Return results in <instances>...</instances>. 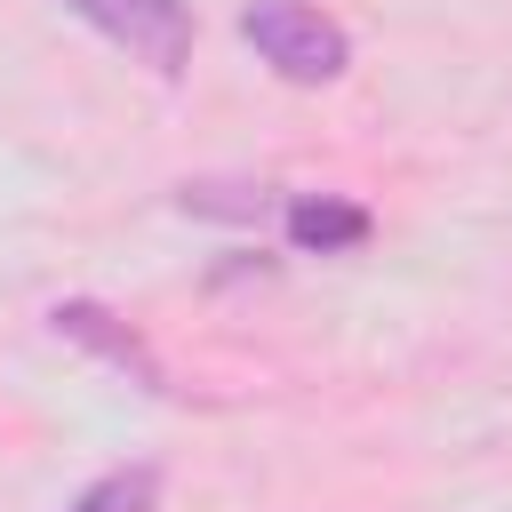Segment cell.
Segmentation results:
<instances>
[{"label":"cell","mask_w":512,"mask_h":512,"mask_svg":"<svg viewBox=\"0 0 512 512\" xmlns=\"http://www.w3.org/2000/svg\"><path fill=\"white\" fill-rule=\"evenodd\" d=\"M240 40H248L280 80H296V88H320V80H336V72L352 64L344 24L320 16L312 0H248V8H240Z\"/></svg>","instance_id":"6da1fadb"},{"label":"cell","mask_w":512,"mask_h":512,"mask_svg":"<svg viewBox=\"0 0 512 512\" xmlns=\"http://www.w3.org/2000/svg\"><path fill=\"white\" fill-rule=\"evenodd\" d=\"M80 24H96L104 40H120L136 64H152L160 80H176L184 64H192V40H200V24H192V8L184 0H64Z\"/></svg>","instance_id":"7a4b0ae2"},{"label":"cell","mask_w":512,"mask_h":512,"mask_svg":"<svg viewBox=\"0 0 512 512\" xmlns=\"http://www.w3.org/2000/svg\"><path fill=\"white\" fill-rule=\"evenodd\" d=\"M48 328H56V336H72V344H88L96 360H112L120 376H136L144 392H168V368L152 360V344H144L128 320H112L96 296H64V304L48 312Z\"/></svg>","instance_id":"3957f363"},{"label":"cell","mask_w":512,"mask_h":512,"mask_svg":"<svg viewBox=\"0 0 512 512\" xmlns=\"http://www.w3.org/2000/svg\"><path fill=\"white\" fill-rule=\"evenodd\" d=\"M376 232V216L360 208V200H336V192H296L288 200V240L304 248V256H344V248H360Z\"/></svg>","instance_id":"277c9868"},{"label":"cell","mask_w":512,"mask_h":512,"mask_svg":"<svg viewBox=\"0 0 512 512\" xmlns=\"http://www.w3.org/2000/svg\"><path fill=\"white\" fill-rule=\"evenodd\" d=\"M64 512H160V472L152 464H128V472H104L88 480Z\"/></svg>","instance_id":"5b68a950"},{"label":"cell","mask_w":512,"mask_h":512,"mask_svg":"<svg viewBox=\"0 0 512 512\" xmlns=\"http://www.w3.org/2000/svg\"><path fill=\"white\" fill-rule=\"evenodd\" d=\"M184 208L192 216H264V192L256 184H184Z\"/></svg>","instance_id":"8992f818"}]
</instances>
